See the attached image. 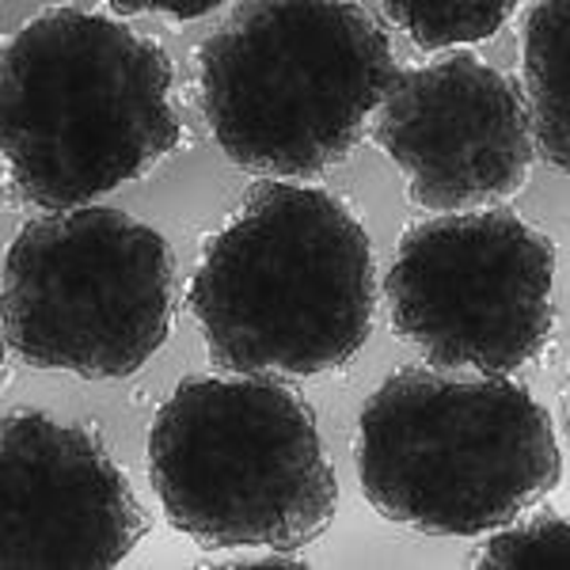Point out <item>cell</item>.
<instances>
[{"instance_id":"1","label":"cell","mask_w":570,"mask_h":570,"mask_svg":"<svg viewBox=\"0 0 570 570\" xmlns=\"http://www.w3.org/2000/svg\"><path fill=\"white\" fill-rule=\"evenodd\" d=\"M187 305L217 370L327 376L373 331V244L335 195L263 179L206 244Z\"/></svg>"},{"instance_id":"2","label":"cell","mask_w":570,"mask_h":570,"mask_svg":"<svg viewBox=\"0 0 570 570\" xmlns=\"http://www.w3.org/2000/svg\"><path fill=\"white\" fill-rule=\"evenodd\" d=\"M171 58L126 23L53 8L4 46L0 149L23 202L77 209L179 141Z\"/></svg>"},{"instance_id":"3","label":"cell","mask_w":570,"mask_h":570,"mask_svg":"<svg viewBox=\"0 0 570 570\" xmlns=\"http://www.w3.org/2000/svg\"><path fill=\"white\" fill-rule=\"evenodd\" d=\"M395 80L389 35L362 4H236L198 46V99L236 168L312 179L362 141Z\"/></svg>"},{"instance_id":"4","label":"cell","mask_w":570,"mask_h":570,"mask_svg":"<svg viewBox=\"0 0 570 570\" xmlns=\"http://www.w3.org/2000/svg\"><path fill=\"white\" fill-rule=\"evenodd\" d=\"M357 480L376 513L430 537L505 529L563 480L548 411L529 389L403 365L357 419Z\"/></svg>"},{"instance_id":"5","label":"cell","mask_w":570,"mask_h":570,"mask_svg":"<svg viewBox=\"0 0 570 570\" xmlns=\"http://www.w3.org/2000/svg\"><path fill=\"white\" fill-rule=\"evenodd\" d=\"M149 483L202 548L297 551L335 521V472L305 400L259 376L183 381L149 430Z\"/></svg>"},{"instance_id":"6","label":"cell","mask_w":570,"mask_h":570,"mask_svg":"<svg viewBox=\"0 0 570 570\" xmlns=\"http://www.w3.org/2000/svg\"><path fill=\"white\" fill-rule=\"evenodd\" d=\"M176 255L122 209L35 217L4 255V343L35 370L134 376L168 343Z\"/></svg>"},{"instance_id":"7","label":"cell","mask_w":570,"mask_h":570,"mask_svg":"<svg viewBox=\"0 0 570 570\" xmlns=\"http://www.w3.org/2000/svg\"><path fill=\"white\" fill-rule=\"evenodd\" d=\"M551 278L556 247L513 209L441 214L403 233L389 320L430 370L505 376L548 343Z\"/></svg>"},{"instance_id":"8","label":"cell","mask_w":570,"mask_h":570,"mask_svg":"<svg viewBox=\"0 0 570 570\" xmlns=\"http://www.w3.org/2000/svg\"><path fill=\"white\" fill-rule=\"evenodd\" d=\"M376 145L403 171L411 202L472 214L529 179L532 126L521 88L472 53L395 72L381 99Z\"/></svg>"},{"instance_id":"9","label":"cell","mask_w":570,"mask_h":570,"mask_svg":"<svg viewBox=\"0 0 570 570\" xmlns=\"http://www.w3.org/2000/svg\"><path fill=\"white\" fill-rule=\"evenodd\" d=\"M149 518L96 438L39 411L0 434V567L107 570L141 544Z\"/></svg>"},{"instance_id":"10","label":"cell","mask_w":570,"mask_h":570,"mask_svg":"<svg viewBox=\"0 0 570 570\" xmlns=\"http://www.w3.org/2000/svg\"><path fill=\"white\" fill-rule=\"evenodd\" d=\"M567 50H570V4L548 0L525 12V80H529V126L532 153L551 171L567 176L570 156V91H567Z\"/></svg>"},{"instance_id":"11","label":"cell","mask_w":570,"mask_h":570,"mask_svg":"<svg viewBox=\"0 0 570 570\" xmlns=\"http://www.w3.org/2000/svg\"><path fill=\"white\" fill-rule=\"evenodd\" d=\"M384 12L415 39L419 50H441L456 42H483L518 12L513 0H392Z\"/></svg>"},{"instance_id":"12","label":"cell","mask_w":570,"mask_h":570,"mask_svg":"<svg viewBox=\"0 0 570 570\" xmlns=\"http://www.w3.org/2000/svg\"><path fill=\"white\" fill-rule=\"evenodd\" d=\"M570 548V525L559 513H540L537 521L510 532H499L480 548L475 567L480 570H537L563 567Z\"/></svg>"},{"instance_id":"13","label":"cell","mask_w":570,"mask_h":570,"mask_svg":"<svg viewBox=\"0 0 570 570\" xmlns=\"http://www.w3.org/2000/svg\"><path fill=\"white\" fill-rule=\"evenodd\" d=\"M115 12H164L171 20H198L206 12H217V0H183V4H171V0H115Z\"/></svg>"},{"instance_id":"14","label":"cell","mask_w":570,"mask_h":570,"mask_svg":"<svg viewBox=\"0 0 570 570\" xmlns=\"http://www.w3.org/2000/svg\"><path fill=\"white\" fill-rule=\"evenodd\" d=\"M228 567H240V570H305V563L301 559H289L285 551H278V556H271V559H247V563H228Z\"/></svg>"}]
</instances>
